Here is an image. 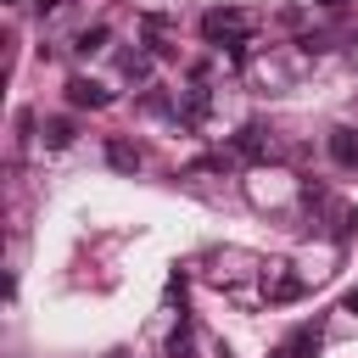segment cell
Masks as SVG:
<instances>
[{
    "mask_svg": "<svg viewBox=\"0 0 358 358\" xmlns=\"http://www.w3.org/2000/svg\"><path fill=\"white\" fill-rule=\"evenodd\" d=\"M106 168H117V173H134V168H140V145H129L123 134H112V140H106Z\"/></svg>",
    "mask_w": 358,
    "mask_h": 358,
    "instance_id": "5b68a950",
    "label": "cell"
},
{
    "mask_svg": "<svg viewBox=\"0 0 358 358\" xmlns=\"http://www.w3.org/2000/svg\"><path fill=\"white\" fill-rule=\"evenodd\" d=\"M106 101H112V90H101L95 78H84V73L67 78V106H90V112H95V106H106Z\"/></svg>",
    "mask_w": 358,
    "mask_h": 358,
    "instance_id": "3957f363",
    "label": "cell"
},
{
    "mask_svg": "<svg viewBox=\"0 0 358 358\" xmlns=\"http://www.w3.org/2000/svg\"><path fill=\"white\" fill-rule=\"evenodd\" d=\"M106 39H112V34H106V22H95V28H84V34L73 39V50H78V56H95Z\"/></svg>",
    "mask_w": 358,
    "mask_h": 358,
    "instance_id": "9c48e42d",
    "label": "cell"
},
{
    "mask_svg": "<svg viewBox=\"0 0 358 358\" xmlns=\"http://www.w3.org/2000/svg\"><path fill=\"white\" fill-rule=\"evenodd\" d=\"M185 352H190V319L179 313V330L168 336V358H185Z\"/></svg>",
    "mask_w": 358,
    "mask_h": 358,
    "instance_id": "8fae6325",
    "label": "cell"
},
{
    "mask_svg": "<svg viewBox=\"0 0 358 358\" xmlns=\"http://www.w3.org/2000/svg\"><path fill=\"white\" fill-rule=\"evenodd\" d=\"M347 313H358V291H352V296H347Z\"/></svg>",
    "mask_w": 358,
    "mask_h": 358,
    "instance_id": "4fadbf2b",
    "label": "cell"
},
{
    "mask_svg": "<svg viewBox=\"0 0 358 358\" xmlns=\"http://www.w3.org/2000/svg\"><path fill=\"white\" fill-rule=\"evenodd\" d=\"M330 162L358 168V129H330Z\"/></svg>",
    "mask_w": 358,
    "mask_h": 358,
    "instance_id": "277c9868",
    "label": "cell"
},
{
    "mask_svg": "<svg viewBox=\"0 0 358 358\" xmlns=\"http://www.w3.org/2000/svg\"><path fill=\"white\" fill-rule=\"evenodd\" d=\"M207 106H213V90H207V84H190V90L179 95V123H185V129H201Z\"/></svg>",
    "mask_w": 358,
    "mask_h": 358,
    "instance_id": "7a4b0ae2",
    "label": "cell"
},
{
    "mask_svg": "<svg viewBox=\"0 0 358 358\" xmlns=\"http://www.w3.org/2000/svg\"><path fill=\"white\" fill-rule=\"evenodd\" d=\"M123 78H129V84H145V78H151V56H145V50H129V56H123Z\"/></svg>",
    "mask_w": 358,
    "mask_h": 358,
    "instance_id": "30bf717a",
    "label": "cell"
},
{
    "mask_svg": "<svg viewBox=\"0 0 358 358\" xmlns=\"http://www.w3.org/2000/svg\"><path fill=\"white\" fill-rule=\"evenodd\" d=\"M268 296H274V302H296V296H302V280H280Z\"/></svg>",
    "mask_w": 358,
    "mask_h": 358,
    "instance_id": "7c38bea8",
    "label": "cell"
},
{
    "mask_svg": "<svg viewBox=\"0 0 358 358\" xmlns=\"http://www.w3.org/2000/svg\"><path fill=\"white\" fill-rule=\"evenodd\" d=\"M319 341H324V330H319V324H302L280 352H285V358H313V352H319Z\"/></svg>",
    "mask_w": 358,
    "mask_h": 358,
    "instance_id": "8992f818",
    "label": "cell"
},
{
    "mask_svg": "<svg viewBox=\"0 0 358 358\" xmlns=\"http://www.w3.org/2000/svg\"><path fill=\"white\" fill-rule=\"evenodd\" d=\"M263 145H268V140H263V123H246V129L229 140V151H235V157H263Z\"/></svg>",
    "mask_w": 358,
    "mask_h": 358,
    "instance_id": "52a82bcc",
    "label": "cell"
},
{
    "mask_svg": "<svg viewBox=\"0 0 358 358\" xmlns=\"http://www.w3.org/2000/svg\"><path fill=\"white\" fill-rule=\"evenodd\" d=\"M201 34H207V45H246V34H252V22H246V11H207L201 17Z\"/></svg>",
    "mask_w": 358,
    "mask_h": 358,
    "instance_id": "6da1fadb",
    "label": "cell"
},
{
    "mask_svg": "<svg viewBox=\"0 0 358 358\" xmlns=\"http://www.w3.org/2000/svg\"><path fill=\"white\" fill-rule=\"evenodd\" d=\"M50 151H62V145H73V117H45V134H39Z\"/></svg>",
    "mask_w": 358,
    "mask_h": 358,
    "instance_id": "ba28073f",
    "label": "cell"
},
{
    "mask_svg": "<svg viewBox=\"0 0 358 358\" xmlns=\"http://www.w3.org/2000/svg\"><path fill=\"white\" fill-rule=\"evenodd\" d=\"M319 6H330V11H336V6H347V0H319Z\"/></svg>",
    "mask_w": 358,
    "mask_h": 358,
    "instance_id": "5bb4252c",
    "label": "cell"
}]
</instances>
